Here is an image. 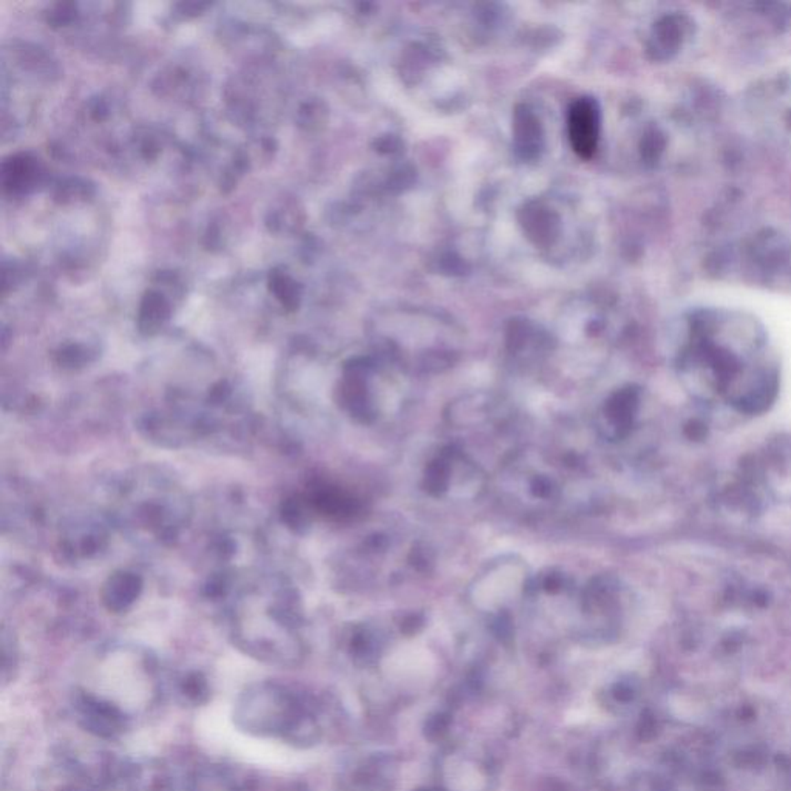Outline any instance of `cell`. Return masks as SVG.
I'll use <instances>...</instances> for the list:
<instances>
[{
    "mask_svg": "<svg viewBox=\"0 0 791 791\" xmlns=\"http://www.w3.org/2000/svg\"><path fill=\"white\" fill-rule=\"evenodd\" d=\"M234 722L247 734L282 739L294 745H309L316 739V722L305 699L276 682L247 686L238 696Z\"/></svg>",
    "mask_w": 791,
    "mask_h": 791,
    "instance_id": "1",
    "label": "cell"
},
{
    "mask_svg": "<svg viewBox=\"0 0 791 791\" xmlns=\"http://www.w3.org/2000/svg\"><path fill=\"white\" fill-rule=\"evenodd\" d=\"M73 703L79 725L93 736L117 739L129 726V717L120 706L88 691H78Z\"/></svg>",
    "mask_w": 791,
    "mask_h": 791,
    "instance_id": "2",
    "label": "cell"
},
{
    "mask_svg": "<svg viewBox=\"0 0 791 791\" xmlns=\"http://www.w3.org/2000/svg\"><path fill=\"white\" fill-rule=\"evenodd\" d=\"M600 130V115L594 99H580L570 109L569 135L574 151L581 158L594 155Z\"/></svg>",
    "mask_w": 791,
    "mask_h": 791,
    "instance_id": "3",
    "label": "cell"
},
{
    "mask_svg": "<svg viewBox=\"0 0 791 791\" xmlns=\"http://www.w3.org/2000/svg\"><path fill=\"white\" fill-rule=\"evenodd\" d=\"M639 407V391L635 389L620 390L614 394L606 407V416L617 436H625L634 423Z\"/></svg>",
    "mask_w": 791,
    "mask_h": 791,
    "instance_id": "4",
    "label": "cell"
},
{
    "mask_svg": "<svg viewBox=\"0 0 791 791\" xmlns=\"http://www.w3.org/2000/svg\"><path fill=\"white\" fill-rule=\"evenodd\" d=\"M141 581L133 574H118L110 578L104 592L107 608L113 610L126 609L138 597Z\"/></svg>",
    "mask_w": 791,
    "mask_h": 791,
    "instance_id": "5",
    "label": "cell"
},
{
    "mask_svg": "<svg viewBox=\"0 0 791 791\" xmlns=\"http://www.w3.org/2000/svg\"><path fill=\"white\" fill-rule=\"evenodd\" d=\"M4 186L13 192L26 191L36 182L37 177V166L28 157L11 158L2 169Z\"/></svg>",
    "mask_w": 791,
    "mask_h": 791,
    "instance_id": "6",
    "label": "cell"
},
{
    "mask_svg": "<svg viewBox=\"0 0 791 791\" xmlns=\"http://www.w3.org/2000/svg\"><path fill=\"white\" fill-rule=\"evenodd\" d=\"M169 314H171V307L166 298L160 293L149 291L142 298L141 307H140V327L142 331L151 333L166 322Z\"/></svg>",
    "mask_w": 791,
    "mask_h": 791,
    "instance_id": "7",
    "label": "cell"
},
{
    "mask_svg": "<svg viewBox=\"0 0 791 791\" xmlns=\"http://www.w3.org/2000/svg\"><path fill=\"white\" fill-rule=\"evenodd\" d=\"M452 464L450 458H441L429 465L425 474V485L430 494H441L449 489Z\"/></svg>",
    "mask_w": 791,
    "mask_h": 791,
    "instance_id": "8",
    "label": "cell"
},
{
    "mask_svg": "<svg viewBox=\"0 0 791 791\" xmlns=\"http://www.w3.org/2000/svg\"><path fill=\"white\" fill-rule=\"evenodd\" d=\"M271 291L276 294V297L283 303V307H296L298 303V287L297 283L285 276V274L276 273L271 277Z\"/></svg>",
    "mask_w": 791,
    "mask_h": 791,
    "instance_id": "9",
    "label": "cell"
},
{
    "mask_svg": "<svg viewBox=\"0 0 791 791\" xmlns=\"http://www.w3.org/2000/svg\"><path fill=\"white\" fill-rule=\"evenodd\" d=\"M182 692L192 703H204L209 699V685L202 674L193 672L182 681Z\"/></svg>",
    "mask_w": 791,
    "mask_h": 791,
    "instance_id": "10",
    "label": "cell"
},
{
    "mask_svg": "<svg viewBox=\"0 0 791 791\" xmlns=\"http://www.w3.org/2000/svg\"><path fill=\"white\" fill-rule=\"evenodd\" d=\"M61 359L64 360V363H68V365L81 363L84 362V359H86V351L79 349V347H70V349L62 351Z\"/></svg>",
    "mask_w": 791,
    "mask_h": 791,
    "instance_id": "11",
    "label": "cell"
}]
</instances>
